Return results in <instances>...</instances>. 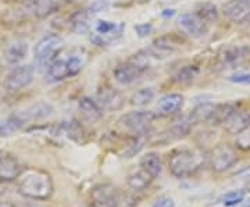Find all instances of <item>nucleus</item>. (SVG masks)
<instances>
[{
  "label": "nucleus",
  "mask_w": 250,
  "mask_h": 207,
  "mask_svg": "<svg viewBox=\"0 0 250 207\" xmlns=\"http://www.w3.org/2000/svg\"><path fill=\"white\" fill-rule=\"evenodd\" d=\"M156 120V114L149 110H135L124 114L120 118V123L134 135L145 136L150 132L153 123Z\"/></svg>",
  "instance_id": "20e7f679"
},
{
  "label": "nucleus",
  "mask_w": 250,
  "mask_h": 207,
  "mask_svg": "<svg viewBox=\"0 0 250 207\" xmlns=\"http://www.w3.org/2000/svg\"><path fill=\"white\" fill-rule=\"evenodd\" d=\"M60 129L62 131V134L68 136L70 139L75 141V142H82L83 141V136H85V131L77 120H71V121H67L60 125Z\"/></svg>",
  "instance_id": "cd10ccee"
},
{
  "label": "nucleus",
  "mask_w": 250,
  "mask_h": 207,
  "mask_svg": "<svg viewBox=\"0 0 250 207\" xmlns=\"http://www.w3.org/2000/svg\"><path fill=\"white\" fill-rule=\"evenodd\" d=\"M233 83H239V85H250V74L249 72H238L233 74L228 78Z\"/></svg>",
  "instance_id": "f704fd0d"
},
{
  "label": "nucleus",
  "mask_w": 250,
  "mask_h": 207,
  "mask_svg": "<svg viewBox=\"0 0 250 207\" xmlns=\"http://www.w3.org/2000/svg\"><path fill=\"white\" fill-rule=\"evenodd\" d=\"M96 102L103 110L117 111V110H121L124 107L125 98L120 90L114 89L111 86H102L98 90Z\"/></svg>",
  "instance_id": "9b49d317"
},
{
  "label": "nucleus",
  "mask_w": 250,
  "mask_h": 207,
  "mask_svg": "<svg viewBox=\"0 0 250 207\" xmlns=\"http://www.w3.org/2000/svg\"><path fill=\"white\" fill-rule=\"evenodd\" d=\"M233 207H250V199H245L243 202H241L239 205H236V206H233Z\"/></svg>",
  "instance_id": "58836bf2"
},
{
  "label": "nucleus",
  "mask_w": 250,
  "mask_h": 207,
  "mask_svg": "<svg viewBox=\"0 0 250 207\" xmlns=\"http://www.w3.org/2000/svg\"><path fill=\"white\" fill-rule=\"evenodd\" d=\"M195 14L205 24H207V25L215 24L218 21V10H217V6L213 4V3H210V1L200 3L196 7V10H195Z\"/></svg>",
  "instance_id": "bb28decb"
},
{
  "label": "nucleus",
  "mask_w": 250,
  "mask_h": 207,
  "mask_svg": "<svg viewBox=\"0 0 250 207\" xmlns=\"http://www.w3.org/2000/svg\"><path fill=\"white\" fill-rule=\"evenodd\" d=\"M90 198L93 203L103 207H120L121 205V193L113 184H99L92 192Z\"/></svg>",
  "instance_id": "1a4fd4ad"
},
{
  "label": "nucleus",
  "mask_w": 250,
  "mask_h": 207,
  "mask_svg": "<svg viewBox=\"0 0 250 207\" xmlns=\"http://www.w3.org/2000/svg\"><path fill=\"white\" fill-rule=\"evenodd\" d=\"M62 45V39L56 34H49L43 36L35 46V60L41 65H45L57 57V53L60 52Z\"/></svg>",
  "instance_id": "423d86ee"
},
{
  "label": "nucleus",
  "mask_w": 250,
  "mask_h": 207,
  "mask_svg": "<svg viewBox=\"0 0 250 207\" xmlns=\"http://www.w3.org/2000/svg\"><path fill=\"white\" fill-rule=\"evenodd\" d=\"M80 110L81 113L85 116L86 120H89L92 123L99 121L103 117V108L99 106V103L95 99H92L89 96H83L80 99Z\"/></svg>",
  "instance_id": "5701e85b"
},
{
  "label": "nucleus",
  "mask_w": 250,
  "mask_h": 207,
  "mask_svg": "<svg viewBox=\"0 0 250 207\" xmlns=\"http://www.w3.org/2000/svg\"><path fill=\"white\" fill-rule=\"evenodd\" d=\"M245 196H246V190H231V192L225 193L223 198L220 199V203L224 205L225 207H233L236 206V205H239L241 202H243Z\"/></svg>",
  "instance_id": "2f4dec72"
},
{
  "label": "nucleus",
  "mask_w": 250,
  "mask_h": 207,
  "mask_svg": "<svg viewBox=\"0 0 250 207\" xmlns=\"http://www.w3.org/2000/svg\"><path fill=\"white\" fill-rule=\"evenodd\" d=\"M179 28L192 38H202L207 34L208 25L205 24L195 13H184L178 17Z\"/></svg>",
  "instance_id": "f8f14e48"
},
{
  "label": "nucleus",
  "mask_w": 250,
  "mask_h": 207,
  "mask_svg": "<svg viewBox=\"0 0 250 207\" xmlns=\"http://www.w3.org/2000/svg\"><path fill=\"white\" fill-rule=\"evenodd\" d=\"M206 153L202 150L177 149L168 156V170L175 178H187L199 171L206 162Z\"/></svg>",
  "instance_id": "f03ea898"
},
{
  "label": "nucleus",
  "mask_w": 250,
  "mask_h": 207,
  "mask_svg": "<svg viewBox=\"0 0 250 207\" xmlns=\"http://www.w3.org/2000/svg\"><path fill=\"white\" fill-rule=\"evenodd\" d=\"M153 207H175V200L168 196H161L153 203Z\"/></svg>",
  "instance_id": "e433bc0d"
},
{
  "label": "nucleus",
  "mask_w": 250,
  "mask_h": 207,
  "mask_svg": "<svg viewBox=\"0 0 250 207\" xmlns=\"http://www.w3.org/2000/svg\"><path fill=\"white\" fill-rule=\"evenodd\" d=\"M18 192L27 199L47 200L54 192L52 175L47 171L38 168H27L18 177Z\"/></svg>",
  "instance_id": "f257e3e1"
},
{
  "label": "nucleus",
  "mask_w": 250,
  "mask_h": 207,
  "mask_svg": "<svg viewBox=\"0 0 250 207\" xmlns=\"http://www.w3.org/2000/svg\"><path fill=\"white\" fill-rule=\"evenodd\" d=\"M146 71H143L138 64H135L129 59V60H126L124 63L118 64L114 68V71H113V75H114L116 81L120 82L121 85H129V83L136 81Z\"/></svg>",
  "instance_id": "ddd939ff"
},
{
  "label": "nucleus",
  "mask_w": 250,
  "mask_h": 207,
  "mask_svg": "<svg viewBox=\"0 0 250 207\" xmlns=\"http://www.w3.org/2000/svg\"><path fill=\"white\" fill-rule=\"evenodd\" d=\"M156 96V92L153 88H142V89L136 90L134 95L131 96L129 103L136 107H143L146 104H149Z\"/></svg>",
  "instance_id": "c756f323"
},
{
  "label": "nucleus",
  "mask_w": 250,
  "mask_h": 207,
  "mask_svg": "<svg viewBox=\"0 0 250 207\" xmlns=\"http://www.w3.org/2000/svg\"><path fill=\"white\" fill-rule=\"evenodd\" d=\"M34 81V68L28 64H20L16 65L11 71L7 74L4 80V88L7 92H18L25 89Z\"/></svg>",
  "instance_id": "0eeeda50"
},
{
  "label": "nucleus",
  "mask_w": 250,
  "mask_h": 207,
  "mask_svg": "<svg viewBox=\"0 0 250 207\" xmlns=\"http://www.w3.org/2000/svg\"><path fill=\"white\" fill-rule=\"evenodd\" d=\"M88 207H103V206H99V205H96V203H93V205H90V206Z\"/></svg>",
  "instance_id": "a19ab883"
},
{
  "label": "nucleus",
  "mask_w": 250,
  "mask_h": 207,
  "mask_svg": "<svg viewBox=\"0 0 250 207\" xmlns=\"http://www.w3.org/2000/svg\"><path fill=\"white\" fill-rule=\"evenodd\" d=\"M224 17L236 24L250 22V0H228L223 4Z\"/></svg>",
  "instance_id": "9d476101"
},
{
  "label": "nucleus",
  "mask_w": 250,
  "mask_h": 207,
  "mask_svg": "<svg viewBox=\"0 0 250 207\" xmlns=\"http://www.w3.org/2000/svg\"><path fill=\"white\" fill-rule=\"evenodd\" d=\"M83 62L78 54L68 57H56L47 65V78L50 82L64 81L70 77H75L82 70Z\"/></svg>",
  "instance_id": "7ed1b4c3"
},
{
  "label": "nucleus",
  "mask_w": 250,
  "mask_h": 207,
  "mask_svg": "<svg viewBox=\"0 0 250 207\" xmlns=\"http://www.w3.org/2000/svg\"><path fill=\"white\" fill-rule=\"evenodd\" d=\"M108 9V3L106 0H96L93 1L92 4H89L86 10L89 11L90 14H98V13H102V11H106Z\"/></svg>",
  "instance_id": "72a5a7b5"
},
{
  "label": "nucleus",
  "mask_w": 250,
  "mask_h": 207,
  "mask_svg": "<svg viewBox=\"0 0 250 207\" xmlns=\"http://www.w3.org/2000/svg\"><path fill=\"white\" fill-rule=\"evenodd\" d=\"M135 32L138 34L139 38H145V36L150 35L153 32V25L150 22H145V24H138L135 25Z\"/></svg>",
  "instance_id": "c9c22d12"
},
{
  "label": "nucleus",
  "mask_w": 250,
  "mask_h": 207,
  "mask_svg": "<svg viewBox=\"0 0 250 207\" xmlns=\"http://www.w3.org/2000/svg\"><path fill=\"white\" fill-rule=\"evenodd\" d=\"M28 53V43L24 41H14L11 42L7 49H6V62L11 65H17L20 64L25 57Z\"/></svg>",
  "instance_id": "412c9836"
},
{
  "label": "nucleus",
  "mask_w": 250,
  "mask_h": 207,
  "mask_svg": "<svg viewBox=\"0 0 250 207\" xmlns=\"http://www.w3.org/2000/svg\"><path fill=\"white\" fill-rule=\"evenodd\" d=\"M197 74H199V68L196 65H185L174 75V82H177L178 85H189L190 82L195 81Z\"/></svg>",
  "instance_id": "7c9ffc66"
},
{
  "label": "nucleus",
  "mask_w": 250,
  "mask_h": 207,
  "mask_svg": "<svg viewBox=\"0 0 250 207\" xmlns=\"http://www.w3.org/2000/svg\"><path fill=\"white\" fill-rule=\"evenodd\" d=\"M249 50L246 47H239V46H229L223 49V52L220 53V62L224 65H235L239 64L245 59V56Z\"/></svg>",
  "instance_id": "b1692460"
},
{
  "label": "nucleus",
  "mask_w": 250,
  "mask_h": 207,
  "mask_svg": "<svg viewBox=\"0 0 250 207\" xmlns=\"http://www.w3.org/2000/svg\"><path fill=\"white\" fill-rule=\"evenodd\" d=\"M210 167L214 172H224L232 168L238 163V154L232 146L227 144H221L215 146L208 156Z\"/></svg>",
  "instance_id": "39448f33"
},
{
  "label": "nucleus",
  "mask_w": 250,
  "mask_h": 207,
  "mask_svg": "<svg viewBox=\"0 0 250 207\" xmlns=\"http://www.w3.org/2000/svg\"><path fill=\"white\" fill-rule=\"evenodd\" d=\"M152 181V177L141 168L139 171L132 172V174L128 177L126 184H128V186L132 190H135V192H141V190L147 189V188L150 186Z\"/></svg>",
  "instance_id": "a878e982"
},
{
  "label": "nucleus",
  "mask_w": 250,
  "mask_h": 207,
  "mask_svg": "<svg viewBox=\"0 0 250 207\" xmlns=\"http://www.w3.org/2000/svg\"><path fill=\"white\" fill-rule=\"evenodd\" d=\"M182 43V41L177 38L175 35H166L157 38L154 42H153L152 49L149 50L152 56L154 57H166L168 54H172L175 50H178L179 46Z\"/></svg>",
  "instance_id": "dca6fc26"
},
{
  "label": "nucleus",
  "mask_w": 250,
  "mask_h": 207,
  "mask_svg": "<svg viewBox=\"0 0 250 207\" xmlns=\"http://www.w3.org/2000/svg\"><path fill=\"white\" fill-rule=\"evenodd\" d=\"M236 110V107L231 104V103H221V104H215L213 116L210 118L211 124H224L225 120L232 114L233 111Z\"/></svg>",
  "instance_id": "c85d7f7f"
},
{
  "label": "nucleus",
  "mask_w": 250,
  "mask_h": 207,
  "mask_svg": "<svg viewBox=\"0 0 250 207\" xmlns=\"http://www.w3.org/2000/svg\"><path fill=\"white\" fill-rule=\"evenodd\" d=\"M174 14H175V10H172V9L164 10V11L161 13V16H163V17H172Z\"/></svg>",
  "instance_id": "4c0bfd02"
},
{
  "label": "nucleus",
  "mask_w": 250,
  "mask_h": 207,
  "mask_svg": "<svg viewBox=\"0 0 250 207\" xmlns=\"http://www.w3.org/2000/svg\"><path fill=\"white\" fill-rule=\"evenodd\" d=\"M92 17L86 9L78 10L70 17V28L77 34H85L89 29V20Z\"/></svg>",
  "instance_id": "393cba45"
},
{
  "label": "nucleus",
  "mask_w": 250,
  "mask_h": 207,
  "mask_svg": "<svg viewBox=\"0 0 250 207\" xmlns=\"http://www.w3.org/2000/svg\"><path fill=\"white\" fill-rule=\"evenodd\" d=\"M235 145L239 150L243 152H250V125L238 134Z\"/></svg>",
  "instance_id": "473e14b6"
},
{
  "label": "nucleus",
  "mask_w": 250,
  "mask_h": 207,
  "mask_svg": "<svg viewBox=\"0 0 250 207\" xmlns=\"http://www.w3.org/2000/svg\"><path fill=\"white\" fill-rule=\"evenodd\" d=\"M22 171H24V168L17 160V157H14L11 154L0 156V181H3V182L17 181Z\"/></svg>",
  "instance_id": "4468645a"
},
{
  "label": "nucleus",
  "mask_w": 250,
  "mask_h": 207,
  "mask_svg": "<svg viewBox=\"0 0 250 207\" xmlns=\"http://www.w3.org/2000/svg\"><path fill=\"white\" fill-rule=\"evenodd\" d=\"M141 168L146 171L153 180L159 178L163 172V163H161L160 154L156 152H149L141 159Z\"/></svg>",
  "instance_id": "aec40b11"
},
{
  "label": "nucleus",
  "mask_w": 250,
  "mask_h": 207,
  "mask_svg": "<svg viewBox=\"0 0 250 207\" xmlns=\"http://www.w3.org/2000/svg\"><path fill=\"white\" fill-rule=\"evenodd\" d=\"M224 129L228 134H239L243 129H246L250 125V111L246 110H235L229 117L225 120L223 124Z\"/></svg>",
  "instance_id": "f3484780"
},
{
  "label": "nucleus",
  "mask_w": 250,
  "mask_h": 207,
  "mask_svg": "<svg viewBox=\"0 0 250 207\" xmlns=\"http://www.w3.org/2000/svg\"><path fill=\"white\" fill-rule=\"evenodd\" d=\"M215 104L213 103H202L197 104L196 107L193 108L189 116H188V121L192 124V126L197 125V124H203V123H210V118L213 116Z\"/></svg>",
  "instance_id": "4be33fe9"
},
{
  "label": "nucleus",
  "mask_w": 250,
  "mask_h": 207,
  "mask_svg": "<svg viewBox=\"0 0 250 207\" xmlns=\"http://www.w3.org/2000/svg\"><path fill=\"white\" fill-rule=\"evenodd\" d=\"M27 124V121L21 116V113H13L9 117H6L0 123V136L7 138V136L17 134Z\"/></svg>",
  "instance_id": "6ab92c4d"
},
{
  "label": "nucleus",
  "mask_w": 250,
  "mask_h": 207,
  "mask_svg": "<svg viewBox=\"0 0 250 207\" xmlns=\"http://www.w3.org/2000/svg\"><path fill=\"white\" fill-rule=\"evenodd\" d=\"M124 22H113L107 20H98L95 24L96 35L92 38V41L99 46H107L113 41H117L123 35L124 31Z\"/></svg>",
  "instance_id": "6e6552de"
},
{
  "label": "nucleus",
  "mask_w": 250,
  "mask_h": 207,
  "mask_svg": "<svg viewBox=\"0 0 250 207\" xmlns=\"http://www.w3.org/2000/svg\"><path fill=\"white\" fill-rule=\"evenodd\" d=\"M185 103V98L181 93H167L161 96L157 102V110L159 114L164 117H170L179 113Z\"/></svg>",
  "instance_id": "2eb2a0df"
},
{
  "label": "nucleus",
  "mask_w": 250,
  "mask_h": 207,
  "mask_svg": "<svg viewBox=\"0 0 250 207\" xmlns=\"http://www.w3.org/2000/svg\"><path fill=\"white\" fill-rule=\"evenodd\" d=\"M21 116L24 117L25 121H35V120H41V118H46L53 114V106L47 102H38L34 103L32 106H29L25 110L20 111Z\"/></svg>",
  "instance_id": "a211bd4d"
},
{
  "label": "nucleus",
  "mask_w": 250,
  "mask_h": 207,
  "mask_svg": "<svg viewBox=\"0 0 250 207\" xmlns=\"http://www.w3.org/2000/svg\"><path fill=\"white\" fill-rule=\"evenodd\" d=\"M0 207H16L13 203L10 202H0Z\"/></svg>",
  "instance_id": "ea45409f"
}]
</instances>
